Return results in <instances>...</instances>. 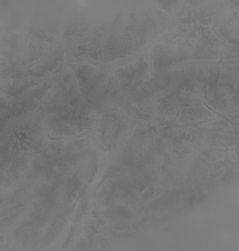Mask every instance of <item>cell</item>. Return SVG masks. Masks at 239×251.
<instances>
[{"instance_id": "1", "label": "cell", "mask_w": 239, "mask_h": 251, "mask_svg": "<svg viewBox=\"0 0 239 251\" xmlns=\"http://www.w3.org/2000/svg\"><path fill=\"white\" fill-rule=\"evenodd\" d=\"M224 75V70L221 67H190L186 69L169 70L162 72L148 80L147 83L140 86L139 91L135 96H141L145 92H152L159 88H165L170 84L181 83L185 81H205L215 80L219 76Z\"/></svg>"}, {"instance_id": "2", "label": "cell", "mask_w": 239, "mask_h": 251, "mask_svg": "<svg viewBox=\"0 0 239 251\" xmlns=\"http://www.w3.org/2000/svg\"><path fill=\"white\" fill-rule=\"evenodd\" d=\"M193 55V50L188 48H167L158 47L151 52L152 61L155 68H161L172 62L187 59Z\"/></svg>"}]
</instances>
